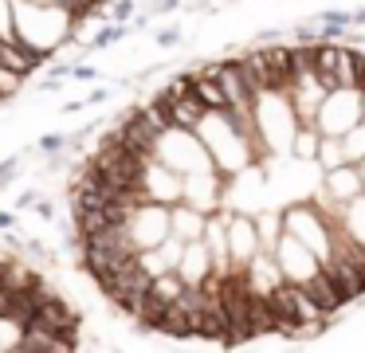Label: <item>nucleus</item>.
Here are the masks:
<instances>
[{"instance_id":"5701e85b","label":"nucleus","mask_w":365,"mask_h":353,"mask_svg":"<svg viewBox=\"0 0 365 353\" xmlns=\"http://www.w3.org/2000/svg\"><path fill=\"white\" fill-rule=\"evenodd\" d=\"M126 24H106V28H98L95 31V39H91V47H95V51H106V47L110 44H118V39H126Z\"/></svg>"},{"instance_id":"ea45409f","label":"nucleus","mask_w":365,"mask_h":353,"mask_svg":"<svg viewBox=\"0 0 365 353\" xmlns=\"http://www.w3.org/2000/svg\"><path fill=\"white\" fill-rule=\"evenodd\" d=\"M354 28H365V8H354Z\"/></svg>"},{"instance_id":"423d86ee","label":"nucleus","mask_w":365,"mask_h":353,"mask_svg":"<svg viewBox=\"0 0 365 353\" xmlns=\"http://www.w3.org/2000/svg\"><path fill=\"white\" fill-rule=\"evenodd\" d=\"M228 243H232V263L236 271H244L255 255H259V224H255V212H236L228 208Z\"/></svg>"},{"instance_id":"b1692460","label":"nucleus","mask_w":365,"mask_h":353,"mask_svg":"<svg viewBox=\"0 0 365 353\" xmlns=\"http://www.w3.org/2000/svg\"><path fill=\"white\" fill-rule=\"evenodd\" d=\"M36 149H40L43 157H56V153H63V149H71V133H43V138L36 141Z\"/></svg>"},{"instance_id":"dca6fc26","label":"nucleus","mask_w":365,"mask_h":353,"mask_svg":"<svg viewBox=\"0 0 365 353\" xmlns=\"http://www.w3.org/2000/svg\"><path fill=\"white\" fill-rule=\"evenodd\" d=\"M185 287H189V282L181 279V271H165V275H158V279H153V287H150V295L158 298V302H165V306H173L177 298L185 295Z\"/></svg>"},{"instance_id":"2eb2a0df","label":"nucleus","mask_w":365,"mask_h":353,"mask_svg":"<svg viewBox=\"0 0 365 353\" xmlns=\"http://www.w3.org/2000/svg\"><path fill=\"white\" fill-rule=\"evenodd\" d=\"M318 145H322V130L314 122H299L291 138V157L294 161H318Z\"/></svg>"},{"instance_id":"20e7f679","label":"nucleus","mask_w":365,"mask_h":353,"mask_svg":"<svg viewBox=\"0 0 365 353\" xmlns=\"http://www.w3.org/2000/svg\"><path fill=\"white\" fill-rule=\"evenodd\" d=\"M126 224H130V235H134V243L142 251L161 247V243L173 235V227H169V204H158V200L138 204V208L126 216Z\"/></svg>"},{"instance_id":"0eeeda50","label":"nucleus","mask_w":365,"mask_h":353,"mask_svg":"<svg viewBox=\"0 0 365 353\" xmlns=\"http://www.w3.org/2000/svg\"><path fill=\"white\" fill-rule=\"evenodd\" d=\"M142 185H145V193H150V200H158V204H177V200H185V173L169 169V165L158 161V157H150Z\"/></svg>"},{"instance_id":"39448f33","label":"nucleus","mask_w":365,"mask_h":353,"mask_svg":"<svg viewBox=\"0 0 365 353\" xmlns=\"http://www.w3.org/2000/svg\"><path fill=\"white\" fill-rule=\"evenodd\" d=\"M275 259H279V267H283L287 282H302V287L322 271V255H318L314 247H307V243L291 232H283V240H279V247H275Z\"/></svg>"},{"instance_id":"9b49d317","label":"nucleus","mask_w":365,"mask_h":353,"mask_svg":"<svg viewBox=\"0 0 365 353\" xmlns=\"http://www.w3.org/2000/svg\"><path fill=\"white\" fill-rule=\"evenodd\" d=\"M244 279L255 295H271V290H279L287 282V275H283V267H279V259L271 255V251H259V255L244 267Z\"/></svg>"},{"instance_id":"f257e3e1","label":"nucleus","mask_w":365,"mask_h":353,"mask_svg":"<svg viewBox=\"0 0 365 353\" xmlns=\"http://www.w3.org/2000/svg\"><path fill=\"white\" fill-rule=\"evenodd\" d=\"M158 161H165L169 169L177 173H192V169H212V153H208L205 138L197 130H181V126H169L158 138V149H153Z\"/></svg>"},{"instance_id":"a19ab883","label":"nucleus","mask_w":365,"mask_h":353,"mask_svg":"<svg viewBox=\"0 0 365 353\" xmlns=\"http://www.w3.org/2000/svg\"><path fill=\"white\" fill-rule=\"evenodd\" d=\"M361 91H365V51H361Z\"/></svg>"},{"instance_id":"c85d7f7f","label":"nucleus","mask_w":365,"mask_h":353,"mask_svg":"<svg viewBox=\"0 0 365 353\" xmlns=\"http://www.w3.org/2000/svg\"><path fill=\"white\" fill-rule=\"evenodd\" d=\"M12 20H16V0H0V36H12Z\"/></svg>"},{"instance_id":"6e6552de","label":"nucleus","mask_w":365,"mask_h":353,"mask_svg":"<svg viewBox=\"0 0 365 353\" xmlns=\"http://www.w3.org/2000/svg\"><path fill=\"white\" fill-rule=\"evenodd\" d=\"M361 193H365V173H361V165L346 161V165H338V169H326L322 193H318V196H330V200H338V204H349L354 196H361Z\"/></svg>"},{"instance_id":"1a4fd4ad","label":"nucleus","mask_w":365,"mask_h":353,"mask_svg":"<svg viewBox=\"0 0 365 353\" xmlns=\"http://www.w3.org/2000/svg\"><path fill=\"white\" fill-rule=\"evenodd\" d=\"M177 271H181V279L189 282V287H200V282H208V279L216 275L212 247H208L205 240L185 243V255H181V263H177Z\"/></svg>"},{"instance_id":"37998d69","label":"nucleus","mask_w":365,"mask_h":353,"mask_svg":"<svg viewBox=\"0 0 365 353\" xmlns=\"http://www.w3.org/2000/svg\"><path fill=\"white\" fill-rule=\"evenodd\" d=\"M361 173H365V161H361Z\"/></svg>"},{"instance_id":"aec40b11","label":"nucleus","mask_w":365,"mask_h":353,"mask_svg":"<svg viewBox=\"0 0 365 353\" xmlns=\"http://www.w3.org/2000/svg\"><path fill=\"white\" fill-rule=\"evenodd\" d=\"M346 145H341V138H334V133H322V145H318V165L322 169H338V165H346Z\"/></svg>"},{"instance_id":"a878e982","label":"nucleus","mask_w":365,"mask_h":353,"mask_svg":"<svg viewBox=\"0 0 365 353\" xmlns=\"http://www.w3.org/2000/svg\"><path fill=\"white\" fill-rule=\"evenodd\" d=\"M24 255L32 259V263H48V267H56V263H59V255H56V251L48 247V243H40V240H28Z\"/></svg>"},{"instance_id":"72a5a7b5","label":"nucleus","mask_w":365,"mask_h":353,"mask_svg":"<svg viewBox=\"0 0 365 353\" xmlns=\"http://www.w3.org/2000/svg\"><path fill=\"white\" fill-rule=\"evenodd\" d=\"M173 8H181V0H150V12H153V16L173 12Z\"/></svg>"},{"instance_id":"9d476101","label":"nucleus","mask_w":365,"mask_h":353,"mask_svg":"<svg viewBox=\"0 0 365 353\" xmlns=\"http://www.w3.org/2000/svg\"><path fill=\"white\" fill-rule=\"evenodd\" d=\"M208 216H212V212L197 208V204H189V200H177V204H169V227H173V235H181L185 243H192V240H205Z\"/></svg>"},{"instance_id":"f704fd0d","label":"nucleus","mask_w":365,"mask_h":353,"mask_svg":"<svg viewBox=\"0 0 365 353\" xmlns=\"http://www.w3.org/2000/svg\"><path fill=\"white\" fill-rule=\"evenodd\" d=\"M279 39H283V31H279V28H267V31H255V44H279Z\"/></svg>"},{"instance_id":"4c0bfd02","label":"nucleus","mask_w":365,"mask_h":353,"mask_svg":"<svg viewBox=\"0 0 365 353\" xmlns=\"http://www.w3.org/2000/svg\"><path fill=\"white\" fill-rule=\"evenodd\" d=\"M110 98V86H95V91L87 94V102H106Z\"/></svg>"},{"instance_id":"6ab92c4d","label":"nucleus","mask_w":365,"mask_h":353,"mask_svg":"<svg viewBox=\"0 0 365 353\" xmlns=\"http://www.w3.org/2000/svg\"><path fill=\"white\" fill-rule=\"evenodd\" d=\"M341 227H346L349 235H354L357 243H365V193L354 196V200L346 204V216H341Z\"/></svg>"},{"instance_id":"f03ea898","label":"nucleus","mask_w":365,"mask_h":353,"mask_svg":"<svg viewBox=\"0 0 365 353\" xmlns=\"http://www.w3.org/2000/svg\"><path fill=\"white\" fill-rule=\"evenodd\" d=\"M283 224L291 235H299L307 247H314L318 255H330L334 251V235H338V224L318 208L314 200H299V204H287L283 208Z\"/></svg>"},{"instance_id":"c756f323","label":"nucleus","mask_w":365,"mask_h":353,"mask_svg":"<svg viewBox=\"0 0 365 353\" xmlns=\"http://www.w3.org/2000/svg\"><path fill=\"white\" fill-rule=\"evenodd\" d=\"M181 28H161L158 31V47H177V44H181Z\"/></svg>"},{"instance_id":"ddd939ff","label":"nucleus","mask_w":365,"mask_h":353,"mask_svg":"<svg viewBox=\"0 0 365 353\" xmlns=\"http://www.w3.org/2000/svg\"><path fill=\"white\" fill-rule=\"evenodd\" d=\"M205 118H208V106L197 98V91L173 98V126H181V130H200Z\"/></svg>"},{"instance_id":"a211bd4d","label":"nucleus","mask_w":365,"mask_h":353,"mask_svg":"<svg viewBox=\"0 0 365 353\" xmlns=\"http://www.w3.org/2000/svg\"><path fill=\"white\" fill-rule=\"evenodd\" d=\"M338 86H361V51L341 47L338 55Z\"/></svg>"},{"instance_id":"e433bc0d","label":"nucleus","mask_w":365,"mask_h":353,"mask_svg":"<svg viewBox=\"0 0 365 353\" xmlns=\"http://www.w3.org/2000/svg\"><path fill=\"white\" fill-rule=\"evenodd\" d=\"M16 227V212H4L0 208V232H12Z\"/></svg>"},{"instance_id":"7c9ffc66","label":"nucleus","mask_w":365,"mask_h":353,"mask_svg":"<svg viewBox=\"0 0 365 353\" xmlns=\"http://www.w3.org/2000/svg\"><path fill=\"white\" fill-rule=\"evenodd\" d=\"M63 86H67V78H59V75H48V78L40 83V94H59Z\"/></svg>"},{"instance_id":"c9c22d12","label":"nucleus","mask_w":365,"mask_h":353,"mask_svg":"<svg viewBox=\"0 0 365 353\" xmlns=\"http://www.w3.org/2000/svg\"><path fill=\"white\" fill-rule=\"evenodd\" d=\"M36 216H40V220H56V208H51V200H43V196H40V200H36Z\"/></svg>"},{"instance_id":"cd10ccee","label":"nucleus","mask_w":365,"mask_h":353,"mask_svg":"<svg viewBox=\"0 0 365 353\" xmlns=\"http://www.w3.org/2000/svg\"><path fill=\"white\" fill-rule=\"evenodd\" d=\"M134 8H138V0H114L110 20L114 24H130V20H134Z\"/></svg>"},{"instance_id":"393cba45","label":"nucleus","mask_w":365,"mask_h":353,"mask_svg":"<svg viewBox=\"0 0 365 353\" xmlns=\"http://www.w3.org/2000/svg\"><path fill=\"white\" fill-rule=\"evenodd\" d=\"M24 157H28V153H12V157H4V161H0V193H4V188H9L12 180L20 177V169H24Z\"/></svg>"},{"instance_id":"bb28decb","label":"nucleus","mask_w":365,"mask_h":353,"mask_svg":"<svg viewBox=\"0 0 365 353\" xmlns=\"http://www.w3.org/2000/svg\"><path fill=\"white\" fill-rule=\"evenodd\" d=\"M318 20H322V24H341V28H354V12H346V8H322V12H318Z\"/></svg>"},{"instance_id":"a18cd8bd","label":"nucleus","mask_w":365,"mask_h":353,"mask_svg":"<svg viewBox=\"0 0 365 353\" xmlns=\"http://www.w3.org/2000/svg\"><path fill=\"white\" fill-rule=\"evenodd\" d=\"M361 306H365V298H361Z\"/></svg>"},{"instance_id":"473e14b6","label":"nucleus","mask_w":365,"mask_h":353,"mask_svg":"<svg viewBox=\"0 0 365 353\" xmlns=\"http://www.w3.org/2000/svg\"><path fill=\"white\" fill-rule=\"evenodd\" d=\"M71 78H83V83H87V78H98V71L91 67V63H83V59H75V71H71Z\"/></svg>"},{"instance_id":"4468645a","label":"nucleus","mask_w":365,"mask_h":353,"mask_svg":"<svg viewBox=\"0 0 365 353\" xmlns=\"http://www.w3.org/2000/svg\"><path fill=\"white\" fill-rule=\"evenodd\" d=\"M255 224H259V247L275 255L279 240H283V232H287L283 208H263V212H255Z\"/></svg>"},{"instance_id":"79ce46f5","label":"nucleus","mask_w":365,"mask_h":353,"mask_svg":"<svg viewBox=\"0 0 365 353\" xmlns=\"http://www.w3.org/2000/svg\"><path fill=\"white\" fill-rule=\"evenodd\" d=\"M361 110H365V91H361Z\"/></svg>"},{"instance_id":"f3484780","label":"nucleus","mask_w":365,"mask_h":353,"mask_svg":"<svg viewBox=\"0 0 365 353\" xmlns=\"http://www.w3.org/2000/svg\"><path fill=\"white\" fill-rule=\"evenodd\" d=\"M192 91H197V98L205 102L208 110H228V94H224L220 78H205V75H192Z\"/></svg>"},{"instance_id":"4be33fe9","label":"nucleus","mask_w":365,"mask_h":353,"mask_svg":"<svg viewBox=\"0 0 365 353\" xmlns=\"http://www.w3.org/2000/svg\"><path fill=\"white\" fill-rule=\"evenodd\" d=\"M24 78L28 75H20V71H12V67H4V63H0V102L16 98L20 86H24Z\"/></svg>"},{"instance_id":"2f4dec72","label":"nucleus","mask_w":365,"mask_h":353,"mask_svg":"<svg viewBox=\"0 0 365 353\" xmlns=\"http://www.w3.org/2000/svg\"><path fill=\"white\" fill-rule=\"evenodd\" d=\"M40 188H24V193L16 196V208H36V200H40Z\"/></svg>"},{"instance_id":"412c9836","label":"nucleus","mask_w":365,"mask_h":353,"mask_svg":"<svg viewBox=\"0 0 365 353\" xmlns=\"http://www.w3.org/2000/svg\"><path fill=\"white\" fill-rule=\"evenodd\" d=\"M341 145H346V157H349L354 165L365 161V118H361V122H357L349 133H341Z\"/></svg>"},{"instance_id":"c03bdc74","label":"nucleus","mask_w":365,"mask_h":353,"mask_svg":"<svg viewBox=\"0 0 365 353\" xmlns=\"http://www.w3.org/2000/svg\"><path fill=\"white\" fill-rule=\"evenodd\" d=\"M43 4H51V0H43Z\"/></svg>"},{"instance_id":"f8f14e48","label":"nucleus","mask_w":365,"mask_h":353,"mask_svg":"<svg viewBox=\"0 0 365 353\" xmlns=\"http://www.w3.org/2000/svg\"><path fill=\"white\" fill-rule=\"evenodd\" d=\"M307 290L318 298V306H322V310H330V314H338L341 306H349V295H346V290H341L338 282L330 279V275H326V267H322V271H318L314 279L307 282Z\"/></svg>"},{"instance_id":"7ed1b4c3","label":"nucleus","mask_w":365,"mask_h":353,"mask_svg":"<svg viewBox=\"0 0 365 353\" xmlns=\"http://www.w3.org/2000/svg\"><path fill=\"white\" fill-rule=\"evenodd\" d=\"M361 118H365V110H361V86H338V91L326 94L322 110H318V130L341 138V133H349L357 122H361Z\"/></svg>"},{"instance_id":"58836bf2","label":"nucleus","mask_w":365,"mask_h":353,"mask_svg":"<svg viewBox=\"0 0 365 353\" xmlns=\"http://www.w3.org/2000/svg\"><path fill=\"white\" fill-rule=\"evenodd\" d=\"M83 106H91V102H67V106L63 110H59V114H79V110Z\"/></svg>"}]
</instances>
